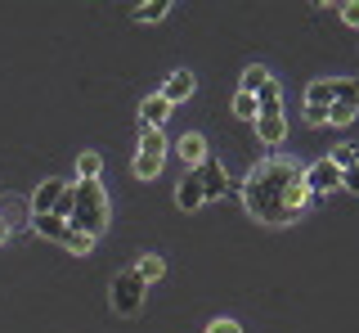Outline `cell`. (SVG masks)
Instances as JSON below:
<instances>
[{"label":"cell","mask_w":359,"mask_h":333,"mask_svg":"<svg viewBox=\"0 0 359 333\" xmlns=\"http://www.w3.org/2000/svg\"><path fill=\"white\" fill-rule=\"evenodd\" d=\"M194 72H171V77H166V86H162V91H157V95H162L166 99V104H180V99H189V95H194Z\"/></svg>","instance_id":"cell-10"},{"label":"cell","mask_w":359,"mask_h":333,"mask_svg":"<svg viewBox=\"0 0 359 333\" xmlns=\"http://www.w3.org/2000/svg\"><path fill=\"white\" fill-rule=\"evenodd\" d=\"M256 136H261V144H283V136H287L283 108H261L256 113Z\"/></svg>","instance_id":"cell-6"},{"label":"cell","mask_w":359,"mask_h":333,"mask_svg":"<svg viewBox=\"0 0 359 333\" xmlns=\"http://www.w3.org/2000/svg\"><path fill=\"white\" fill-rule=\"evenodd\" d=\"M144 293H149V284L135 275V266L121 270V275H112V311H117V315H140Z\"/></svg>","instance_id":"cell-3"},{"label":"cell","mask_w":359,"mask_h":333,"mask_svg":"<svg viewBox=\"0 0 359 333\" xmlns=\"http://www.w3.org/2000/svg\"><path fill=\"white\" fill-rule=\"evenodd\" d=\"M306 122L310 126H323V122H328V108H306Z\"/></svg>","instance_id":"cell-29"},{"label":"cell","mask_w":359,"mask_h":333,"mask_svg":"<svg viewBox=\"0 0 359 333\" xmlns=\"http://www.w3.org/2000/svg\"><path fill=\"white\" fill-rule=\"evenodd\" d=\"M306 108H332V77L306 86Z\"/></svg>","instance_id":"cell-14"},{"label":"cell","mask_w":359,"mask_h":333,"mask_svg":"<svg viewBox=\"0 0 359 333\" xmlns=\"http://www.w3.org/2000/svg\"><path fill=\"white\" fill-rule=\"evenodd\" d=\"M198 181H202V203H211V198L224 194V166L211 158V153L198 162Z\"/></svg>","instance_id":"cell-7"},{"label":"cell","mask_w":359,"mask_h":333,"mask_svg":"<svg viewBox=\"0 0 359 333\" xmlns=\"http://www.w3.org/2000/svg\"><path fill=\"white\" fill-rule=\"evenodd\" d=\"M261 108H283V91H278V81H269V86L256 91V113H261Z\"/></svg>","instance_id":"cell-18"},{"label":"cell","mask_w":359,"mask_h":333,"mask_svg":"<svg viewBox=\"0 0 359 333\" xmlns=\"http://www.w3.org/2000/svg\"><path fill=\"white\" fill-rule=\"evenodd\" d=\"M243 190V207L265 226H283L310 203V190L301 181V166L287 158H265L247 171V181L238 185Z\"/></svg>","instance_id":"cell-1"},{"label":"cell","mask_w":359,"mask_h":333,"mask_svg":"<svg viewBox=\"0 0 359 333\" xmlns=\"http://www.w3.org/2000/svg\"><path fill=\"white\" fill-rule=\"evenodd\" d=\"M162 270H166V261H162V257H153V252H149V257H144L140 266H135V275H140V280H144V284H153V280H162Z\"/></svg>","instance_id":"cell-19"},{"label":"cell","mask_w":359,"mask_h":333,"mask_svg":"<svg viewBox=\"0 0 359 333\" xmlns=\"http://www.w3.org/2000/svg\"><path fill=\"white\" fill-rule=\"evenodd\" d=\"M166 9H171V0H149V5H135V23H157V18H166Z\"/></svg>","instance_id":"cell-16"},{"label":"cell","mask_w":359,"mask_h":333,"mask_svg":"<svg viewBox=\"0 0 359 333\" xmlns=\"http://www.w3.org/2000/svg\"><path fill=\"white\" fill-rule=\"evenodd\" d=\"M175 203L184 207V212H198V207H202V181H198V166L184 176V181H180V190H175Z\"/></svg>","instance_id":"cell-11"},{"label":"cell","mask_w":359,"mask_h":333,"mask_svg":"<svg viewBox=\"0 0 359 333\" xmlns=\"http://www.w3.org/2000/svg\"><path fill=\"white\" fill-rule=\"evenodd\" d=\"M341 18L351 27H359V0H341Z\"/></svg>","instance_id":"cell-27"},{"label":"cell","mask_w":359,"mask_h":333,"mask_svg":"<svg viewBox=\"0 0 359 333\" xmlns=\"http://www.w3.org/2000/svg\"><path fill=\"white\" fill-rule=\"evenodd\" d=\"M328 162L337 166V171H346V166H355V162H359V144H337V153H332Z\"/></svg>","instance_id":"cell-21"},{"label":"cell","mask_w":359,"mask_h":333,"mask_svg":"<svg viewBox=\"0 0 359 333\" xmlns=\"http://www.w3.org/2000/svg\"><path fill=\"white\" fill-rule=\"evenodd\" d=\"M63 190H67V181H41L36 194H32V216H50L54 207H59Z\"/></svg>","instance_id":"cell-8"},{"label":"cell","mask_w":359,"mask_h":333,"mask_svg":"<svg viewBox=\"0 0 359 333\" xmlns=\"http://www.w3.org/2000/svg\"><path fill=\"white\" fill-rule=\"evenodd\" d=\"M50 216H63V221L72 216V185H67V190H63V198H59V207H54Z\"/></svg>","instance_id":"cell-26"},{"label":"cell","mask_w":359,"mask_h":333,"mask_svg":"<svg viewBox=\"0 0 359 333\" xmlns=\"http://www.w3.org/2000/svg\"><path fill=\"white\" fill-rule=\"evenodd\" d=\"M180 158H184L189 166H198L202 158H207V140H202L198 131H194V136H184V140H180Z\"/></svg>","instance_id":"cell-15"},{"label":"cell","mask_w":359,"mask_h":333,"mask_svg":"<svg viewBox=\"0 0 359 333\" xmlns=\"http://www.w3.org/2000/svg\"><path fill=\"white\" fill-rule=\"evenodd\" d=\"M233 113H238V117H252L256 122V95H233Z\"/></svg>","instance_id":"cell-24"},{"label":"cell","mask_w":359,"mask_h":333,"mask_svg":"<svg viewBox=\"0 0 359 333\" xmlns=\"http://www.w3.org/2000/svg\"><path fill=\"white\" fill-rule=\"evenodd\" d=\"M332 104L359 108V81H355V77H332Z\"/></svg>","instance_id":"cell-13"},{"label":"cell","mask_w":359,"mask_h":333,"mask_svg":"<svg viewBox=\"0 0 359 333\" xmlns=\"http://www.w3.org/2000/svg\"><path fill=\"white\" fill-rule=\"evenodd\" d=\"M355 117H359V108H351V104H332L328 108V122H332V126H351Z\"/></svg>","instance_id":"cell-22"},{"label":"cell","mask_w":359,"mask_h":333,"mask_svg":"<svg viewBox=\"0 0 359 333\" xmlns=\"http://www.w3.org/2000/svg\"><path fill=\"white\" fill-rule=\"evenodd\" d=\"M63 248H67V252H76V257H86V252L95 248V239H90V235H81V230H72V235H67V243H63Z\"/></svg>","instance_id":"cell-23"},{"label":"cell","mask_w":359,"mask_h":333,"mask_svg":"<svg viewBox=\"0 0 359 333\" xmlns=\"http://www.w3.org/2000/svg\"><path fill=\"white\" fill-rule=\"evenodd\" d=\"M5 235H9V226H5V221H0V239H5Z\"/></svg>","instance_id":"cell-30"},{"label":"cell","mask_w":359,"mask_h":333,"mask_svg":"<svg viewBox=\"0 0 359 333\" xmlns=\"http://www.w3.org/2000/svg\"><path fill=\"white\" fill-rule=\"evenodd\" d=\"M166 117H171V104H166L162 95H149V99H144V108H140V126L144 131H162Z\"/></svg>","instance_id":"cell-9"},{"label":"cell","mask_w":359,"mask_h":333,"mask_svg":"<svg viewBox=\"0 0 359 333\" xmlns=\"http://www.w3.org/2000/svg\"><path fill=\"white\" fill-rule=\"evenodd\" d=\"M301 181H306L310 198H314V194H328V190H341V171H337L328 158H319V162L301 166Z\"/></svg>","instance_id":"cell-5"},{"label":"cell","mask_w":359,"mask_h":333,"mask_svg":"<svg viewBox=\"0 0 359 333\" xmlns=\"http://www.w3.org/2000/svg\"><path fill=\"white\" fill-rule=\"evenodd\" d=\"M32 230L45 239H54V243H67V235H72V226H67L63 216H32Z\"/></svg>","instance_id":"cell-12"},{"label":"cell","mask_w":359,"mask_h":333,"mask_svg":"<svg viewBox=\"0 0 359 333\" xmlns=\"http://www.w3.org/2000/svg\"><path fill=\"white\" fill-rule=\"evenodd\" d=\"M341 190L359 194V162H355V166H346V171H341Z\"/></svg>","instance_id":"cell-25"},{"label":"cell","mask_w":359,"mask_h":333,"mask_svg":"<svg viewBox=\"0 0 359 333\" xmlns=\"http://www.w3.org/2000/svg\"><path fill=\"white\" fill-rule=\"evenodd\" d=\"M269 81H274V77H269L261 63H252V68L243 72V95H256V91H261V86H269Z\"/></svg>","instance_id":"cell-17"},{"label":"cell","mask_w":359,"mask_h":333,"mask_svg":"<svg viewBox=\"0 0 359 333\" xmlns=\"http://www.w3.org/2000/svg\"><path fill=\"white\" fill-rule=\"evenodd\" d=\"M207 333H243V329L233 325V320H211V325H207Z\"/></svg>","instance_id":"cell-28"},{"label":"cell","mask_w":359,"mask_h":333,"mask_svg":"<svg viewBox=\"0 0 359 333\" xmlns=\"http://www.w3.org/2000/svg\"><path fill=\"white\" fill-rule=\"evenodd\" d=\"M67 226L81 230V235L99 239L108 226V198H104V185L99 181H76L72 185V216H67Z\"/></svg>","instance_id":"cell-2"},{"label":"cell","mask_w":359,"mask_h":333,"mask_svg":"<svg viewBox=\"0 0 359 333\" xmlns=\"http://www.w3.org/2000/svg\"><path fill=\"white\" fill-rule=\"evenodd\" d=\"M76 171H81V181H99L104 158H99V153H81V158H76Z\"/></svg>","instance_id":"cell-20"},{"label":"cell","mask_w":359,"mask_h":333,"mask_svg":"<svg viewBox=\"0 0 359 333\" xmlns=\"http://www.w3.org/2000/svg\"><path fill=\"white\" fill-rule=\"evenodd\" d=\"M162 162H166L162 131H144V136H140V153H135V176H140V181H153V176L162 171Z\"/></svg>","instance_id":"cell-4"}]
</instances>
